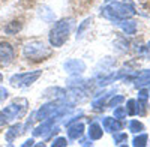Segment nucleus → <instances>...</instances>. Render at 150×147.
Masks as SVG:
<instances>
[{"mask_svg":"<svg viewBox=\"0 0 150 147\" xmlns=\"http://www.w3.org/2000/svg\"><path fill=\"white\" fill-rule=\"evenodd\" d=\"M107 2H110V0H107Z\"/></svg>","mask_w":150,"mask_h":147,"instance_id":"obj_16","label":"nucleus"},{"mask_svg":"<svg viewBox=\"0 0 150 147\" xmlns=\"http://www.w3.org/2000/svg\"><path fill=\"white\" fill-rule=\"evenodd\" d=\"M66 144H68V143H66V138H57L53 146H66Z\"/></svg>","mask_w":150,"mask_h":147,"instance_id":"obj_14","label":"nucleus"},{"mask_svg":"<svg viewBox=\"0 0 150 147\" xmlns=\"http://www.w3.org/2000/svg\"><path fill=\"white\" fill-rule=\"evenodd\" d=\"M6 98H8V90H6V89H3V87H0V102L5 101Z\"/></svg>","mask_w":150,"mask_h":147,"instance_id":"obj_13","label":"nucleus"},{"mask_svg":"<svg viewBox=\"0 0 150 147\" xmlns=\"http://www.w3.org/2000/svg\"><path fill=\"white\" fill-rule=\"evenodd\" d=\"M0 80H2V74H0Z\"/></svg>","mask_w":150,"mask_h":147,"instance_id":"obj_15","label":"nucleus"},{"mask_svg":"<svg viewBox=\"0 0 150 147\" xmlns=\"http://www.w3.org/2000/svg\"><path fill=\"white\" fill-rule=\"evenodd\" d=\"M89 135H90V138H99V137H101L102 135V131H101V128H99L96 123L95 125H92L90 126V132H89Z\"/></svg>","mask_w":150,"mask_h":147,"instance_id":"obj_9","label":"nucleus"},{"mask_svg":"<svg viewBox=\"0 0 150 147\" xmlns=\"http://www.w3.org/2000/svg\"><path fill=\"white\" fill-rule=\"evenodd\" d=\"M18 30H21V23L20 21H12V23H9L8 26L5 27V32L9 33V35H14Z\"/></svg>","mask_w":150,"mask_h":147,"instance_id":"obj_7","label":"nucleus"},{"mask_svg":"<svg viewBox=\"0 0 150 147\" xmlns=\"http://www.w3.org/2000/svg\"><path fill=\"white\" fill-rule=\"evenodd\" d=\"M72 24H74L72 20L68 18V20L59 21L53 27L51 33H50V42H51L53 47H62L66 42L68 36H69V32L72 29Z\"/></svg>","mask_w":150,"mask_h":147,"instance_id":"obj_1","label":"nucleus"},{"mask_svg":"<svg viewBox=\"0 0 150 147\" xmlns=\"http://www.w3.org/2000/svg\"><path fill=\"white\" fill-rule=\"evenodd\" d=\"M18 131H20V125H15V126H12L8 132H6V140L8 141H12L17 135H18Z\"/></svg>","mask_w":150,"mask_h":147,"instance_id":"obj_8","label":"nucleus"},{"mask_svg":"<svg viewBox=\"0 0 150 147\" xmlns=\"http://www.w3.org/2000/svg\"><path fill=\"white\" fill-rule=\"evenodd\" d=\"M12 59H14V48L8 42H2L0 44V66H8Z\"/></svg>","mask_w":150,"mask_h":147,"instance_id":"obj_5","label":"nucleus"},{"mask_svg":"<svg viewBox=\"0 0 150 147\" xmlns=\"http://www.w3.org/2000/svg\"><path fill=\"white\" fill-rule=\"evenodd\" d=\"M68 134H69L71 138L77 140L78 137H81V134H83V125H78V123H77L75 126H71L69 131H68Z\"/></svg>","mask_w":150,"mask_h":147,"instance_id":"obj_6","label":"nucleus"},{"mask_svg":"<svg viewBox=\"0 0 150 147\" xmlns=\"http://www.w3.org/2000/svg\"><path fill=\"white\" fill-rule=\"evenodd\" d=\"M125 23H126V21H125ZM123 30L126 32V33H134L135 32V23L128 21L126 24H123Z\"/></svg>","mask_w":150,"mask_h":147,"instance_id":"obj_10","label":"nucleus"},{"mask_svg":"<svg viewBox=\"0 0 150 147\" xmlns=\"http://www.w3.org/2000/svg\"><path fill=\"white\" fill-rule=\"evenodd\" d=\"M26 111V105L24 107H17V104H11L9 107H6L5 110L0 111V125H5L8 122H12L18 117H21Z\"/></svg>","mask_w":150,"mask_h":147,"instance_id":"obj_3","label":"nucleus"},{"mask_svg":"<svg viewBox=\"0 0 150 147\" xmlns=\"http://www.w3.org/2000/svg\"><path fill=\"white\" fill-rule=\"evenodd\" d=\"M146 140H147V137L143 135V137H140V138H135L134 144H135V146H138V144H140V146H144V144H146Z\"/></svg>","mask_w":150,"mask_h":147,"instance_id":"obj_12","label":"nucleus"},{"mask_svg":"<svg viewBox=\"0 0 150 147\" xmlns=\"http://www.w3.org/2000/svg\"><path fill=\"white\" fill-rule=\"evenodd\" d=\"M41 72H26V74H18V75H14L11 78V84L12 86H18V87H21V86H30L33 81H36L38 78H39Z\"/></svg>","mask_w":150,"mask_h":147,"instance_id":"obj_4","label":"nucleus"},{"mask_svg":"<svg viewBox=\"0 0 150 147\" xmlns=\"http://www.w3.org/2000/svg\"><path fill=\"white\" fill-rule=\"evenodd\" d=\"M50 54H51V51L45 47L44 42H39V41H33L24 47V56L32 60H44Z\"/></svg>","mask_w":150,"mask_h":147,"instance_id":"obj_2","label":"nucleus"},{"mask_svg":"<svg viewBox=\"0 0 150 147\" xmlns=\"http://www.w3.org/2000/svg\"><path fill=\"white\" fill-rule=\"evenodd\" d=\"M131 129H132L134 132H140V131L143 129V125L138 123V122H132V123H131Z\"/></svg>","mask_w":150,"mask_h":147,"instance_id":"obj_11","label":"nucleus"}]
</instances>
